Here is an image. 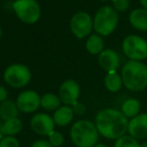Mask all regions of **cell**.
Instances as JSON below:
<instances>
[{"label": "cell", "mask_w": 147, "mask_h": 147, "mask_svg": "<svg viewBox=\"0 0 147 147\" xmlns=\"http://www.w3.org/2000/svg\"><path fill=\"white\" fill-rule=\"evenodd\" d=\"M18 114L19 109L16 105V102L6 100L0 104V118L3 122L10 119L18 118Z\"/></svg>", "instance_id": "cell-16"}, {"label": "cell", "mask_w": 147, "mask_h": 147, "mask_svg": "<svg viewBox=\"0 0 147 147\" xmlns=\"http://www.w3.org/2000/svg\"><path fill=\"white\" fill-rule=\"evenodd\" d=\"M0 147H20V145L14 136H4L0 139Z\"/></svg>", "instance_id": "cell-24"}, {"label": "cell", "mask_w": 147, "mask_h": 147, "mask_svg": "<svg viewBox=\"0 0 147 147\" xmlns=\"http://www.w3.org/2000/svg\"><path fill=\"white\" fill-rule=\"evenodd\" d=\"M81 89L80 85L74 80H67L61 85L59 91V97L61 103L67 106H73L79 102Z\"/></svg>", "instance_id": "cell-11"}, {"label": "cell", "mask_w": 147, "mask_h": 147, "mask_svg": "<svg viewBox=\"0 0 147 147\" xmlns=\"http://www.w3.org/2000/svg\"><path fill=\"white\" fill-rule=\"evenodd\" d=\"M55 121L53 117L45 113H36L30 120V127L34 133L40 136L49 137L55 131Z\"/></svg>", "instance_id": "cell-9"}, {"label": "cell", "mask_w": 147, "mask_h": 147, "mask_svg": "<svg viewBox=\"0 0 147 147\" xmlns=\"http://www.w3.org/2000/svg\"><path fill=\"white\" fill-rule=\"evenodd\" d=\"M129 21L135 29L147 31V10L144 8H136L129 14Z\"/></svg>", "instance_id": "cell-15"}, {"label": "cell", "mask_w": 147, "mask_h": 147, "mask_svg": "<svg viewBox=\"0 0 147 147\" xmlns=\"http://www.w3.org/2000/svg\"><path fill=\"white\" fill-rule=\"evenodd\" d=\"M16 16L26 24H33L40 18L41 9L36 0H15L12 4Z\"/></svg>", "instance_id": "cell-5"}, {"label": "cell", "mask_w": 147, "mask_h": 147, "mask_svg": "<svg viewBox=\"0 0 147 147\" xmlns=\"http://www.w3.org/2000/svg\"><path fill=\"white\" fill-rule=\"evenodd\" d=\"M123 85L131 92H141L147 88V65L142 61H129L121 71Z\"/></svg>", "instance_id": "cell-2"}, {"label": "cell", "mask_w": 147, "mask_h": 147, "mask_svg": "<svg viewBox=\"0 0 147 147\" xmlns=\"http://www.w3.org/2000/svg\"><path fill=\"white\" fill-rule=\"evenodd\" d=\"M128 119L119 110L112 108L99 111L95 118V125L99 134L107 139H116L126 134Z\"/></svg>", "instance_id": "cell-1"}, {"label": "cell", "mask_w": 147, "mask_h": 147, "mask_svg": "<svg viewBox=\"0 0 147 147\" xmlns=\"http://www.w3.org/2000/svg\"><path fill=\"white\" fill-rule=\"evenodd\" d=\"M104 85L108 91L112 93H116L121 90L123 86V81L121 75H119L117 71H111L108 73L105 77Z\"/></svg>", "instance_id": "cell-18"}, {"label": "cell", "mask_w": 147, "mask_h": 147, "mask_svg": "<svg viewBox=\"0 0 147 147\" xmlns=\"http://www.w3.org/2000/svg\"><path fill=\"white\" fill-rule=\"evenodd\" d=\"M22 121L19 118L10 119L2 123V134L3 136H15L22 129Z\"/></svg>", "instance_id": "cell-20"}, {"label": "cell", "mask_w": 147, "mask_h": 147, "mask_svg": "<svg viewBox=\"0 0 147 147\" xmlns=\"http://www.w3.org/2000/svg\"><path fill=\"white\" fill-rule=\"evenodd\" d=\"M16 105L20 112H23L25 114L33 113L40 106V97L35 91H23L17 97Z\"/></svg>", "instance_id": "cell-10"}, {"label": "cell", "mask_w": 147, "mask_h": 147, "mask_svg": "<svg viewBox=\"0 0 147 147\" xmlns=\"http://www.w3.org/2000/svg\"><path fill=\"white\" fill-rule=\"evenodd\" d=\"M71 108H73L74 114L78 115V116H83L87 112V107L85 106V104L81 102H77L76 104L71 106Z\"/></svg>", "instance_id": "cell-26"}, {"label": "cell", "mask_w": 147, "mask_h": 147, "mask_svg": "<svg viewBox=\"0 0 147 147\" xmlns=\"http://www.w3.org/2000/svg\"><path fill=\"white\" fill-rule=\"evenodd\" d=\"M99 132L95 123L89 120H79L73 124L69 136L77 147H94L99 140Z\"/></svg>", "instance_id": "cell-3"}, {"label": "cell", "mask_w": 147, "mask_h": 147, "mask_svg": "<svg viewBox=\"0 0 147 147\" xmlns=\"http://www.w3.org/2000/svg\"><path fill=\"white\" fill-rule=\"evenodd\" d=\"M61 99L53 93H47L40 97V106L47 111H55L61 107Z\"/></svg>", "instance_id": "cell-21"}, {"label": "cell", "mask_w": 147, "mask_h": 147, "mask_svg": "<svg viewBox=\"0 0 147 147\" xmlns=\"http://www.w3.org/2000/svg\"><path fill=\"white\" fill-rule=\"evenodd\" d=\"M30 147H53L49 140H45V139H40V140H36L30 145Z\"/></svg>", "instance_id": "cell-27"}, {"label": "cell", "mask_w": 147, "mask_h": 147, "mask_svg": "<svg viewBox=\"0 0 147 147\" xmlns=\"http://www.w3.org/2000/svg\"><path fill=\"white\" fill-rule=\"evenodd\" d=\"M138 140L130 135H123L120 138L116 139V142L114 144V147H139Z\"/></svg>", "instance_id": "cell-22"}, {"label": "cell", "mask_w": 147, "mask_h": 147, "mask_svg": "<svg viewBox=\"0 0 147 147\" xmlns=\"http://www.w3.org/2000/svg\"><path fill=\"white\" fill-rule=\"evenodd\" d=\"M94 147H108V146H106L105 144H102V143H97Z\"/></svg>", "instance_id": "cell-30"}, {"label": "cell", "mask_w": 147, "mask_h": 147, "mask_svg": "<svg viewBox=\"0 0 147 147\" xmlns=\"http://www.w3.org/2000/svg\"><path fill=\"white\" fill-rule=\"evenodd\" d=\"M139 147H147V142H143L140 144V146Z\"/></svg>", "instance_id": "cell-32"}, {"label": "cell", "mask_w": 147, "mask_h": 147, "mask_svg": "<svg viewBox=\"0 0 147 147\" xmlns=\"http://www.w3.org/2000/svg\"><path fill=\"white\" fill-rule=\"evenodd\" d=\"M49 142L53 147H61L65 142V137L59 131H53L49 136Z\"/></svg>", "instance_id": "cell-23"}, {"label": "cell", "mask_w": 147, "mask_h": 147, "mask_svg": "<svg viewBox=\"0 0 147 147\" xmlns=\"http://www.w3.org/2000/svg\"><path fill=\"white\" fill-rule=\"evenodd\" d=\"M129 135L135 139H144L147 137V113H140L128 122Z\"/></svg>", "instance_id": "cell-12"}, {"label": "cell", "mask_w": 147, "mask_h": 147, "mask_svg": "<svg viewBox=\"0 0 147 147\" xmlns=\"http://www.w3.org/2000/svg\"><path fill=\"white\" fill-rule=\"evenodd\" d=\"M69 27H71L73 34L77 38H85L94 29L93 28V19L89 13L80 11L71 17Z\"/></svg>", "instance_id": "cell-8"}, {"label": "cell", "mask_w": 147, "mask_h": 147, "mask_svg": "<svg viewBox=\"0 0 147 147\" xmlns=\"http://www.w3.org/2000/svg\"><path fill=\"white\" fill-rule=\"evenodd\" d=\"M2 36V29H1V26H0V38Z\"/></svg>", "instance_id": "cell-33"}, {"label": "cell", "mask_w": 147, "mask_h": 147, "mask_svg": "<svg viewBox=\"0 0 147 147\" xmlns=\"http://www.w3.org/2000/svg\"><path fill=\"white\" fill-rule=\"evenodd\" d=\"M1 129H2V123H0V139L2 138V137H4L2 134V130H1Z\"/></svg>", "instance_id": "cell-31"}, {"label": "cell", "mask_w": 147, "mask_h": 147, "mask_svg": "<svg viewBox=\"0 0 147 147\" xmlns=\"http://www.w3.org/2000/svg\"><path fill=\"white\" fill-rule=\"evenodd\" d=\"M100 1H109V0H100ZM112 1V0H111Z\"/></svg>", "instance_id": "cell-34"}, {"label": "cell", "mask_w": 147, "mask_h": 147, "mask_svg": "<svg viewBox=\"0 0 147 147\" xmlns=\"http://www.w3.org/2000/svg\"><path fill=\"white\" fill-rule=\"evenodd\" d=\"M74 115L75 114H74L73 108L71 106L63 105V106H61L59 109L55 111L53 119L57 126L63 127L71 124L74 119Z\"/></svg>", "instance_id": "cell-14"}, {"label": "cell", "mask_w": 147, "mask_h": 147, "mask_svg": "<svg viewBox=\"0 0 147 147\" xmlns=\"http://www.w3.org/2000/svg\"><path fill=\"white\" fill-rule=\"evenodd\" d=\"M140 108H141L140 102L137 99L131 98V99H127L126 101L123 102L122 106H121V112L123 113V115L127 119L128 118L132 119L139 114Z\"/></svg>", "instance_id": "cell-17"}, {"label": "cell", "mask_w": 147, "mask_h": 147, "mask_svg": "<svg viewBox=\"0 0 147 147\" xmlns=\"http://www.w3.org/2000/svg\"><path fill=\"white\" fill-rule=\"evenodd\" d=\"M3 79L8 86L20 89L29 84L31 80V71L22 63H13L5 69Z\"/></svg>", "instance_id": "cell-6"}, {"label": "cell", "mask_w": 147, "mask_h": 147, "mask_svg": "<svg viewBox=\"0 0 147 147\" xmlns=\"http://www.w3.org/2000/svg\"><path fill=\"white\" fill-rule=\"evenodd\" d=\"M113 8L117 11V12H124L129 8L130 2L129 0H112Z\"/></svg>", "instance_id": "cell-25"}, {"label": "cell", "mask_w": 147, "mask_h": 147, "mask_svg": "<svg viewBox=\"0 0 147 147\" xmlns=\"http://www.w3.org/2000/svg\"><path fill=\"white\" fill-rule=\"evenodd\" d=\"M86 49L91 55H100L104 51V39L98 33L92 34L86 41Z\"/></svg>", "instance_id": "cell-19"}, {"label": "cell", "mask_w": 147, "mask_h": 147, "mask_svg": "<svg viewBox=\"0 0 147 147\" xmlns=\"http://www.w3.org/2000/svg\"><path fill=\"white\" fill-rule=\"evenodd\" d=\"M7 97H8V92H7V90L3 86H0V103L6 101Z\"/></svg>", "instance_id": "cell-28"}, {"label": "cell", "mask_w": 147, "mask_h": 147, "mask_svg": "<svg viewBox=\"0 0 147 147\" xmlns=\"http://www.w3.org/2000/svg\"><path fill=\"white\" fill-rule=\"evenodd\" d=\"M140 4L142 6V8L147 10V0H140Z\"/></svg>", "instance_id": "cell-29"}, {"label": "cell", "mask_w": 147, "mask_h": 147, "mask_svg": "<svg viewBox=\"0 0 147 147\" xmlns=\"http://www.w3.org/2000/svg\"><path fill=\"white\" fill-rule=\"evenodd\" d=\"M98 61L101 67L108 73L116 71L120 67V57L116 51L110 49H104L99 55Z\"/></svg>", "instance_id": "cell-13"}, {"label": "cell", "mask_w": 147, "mask_h": 147, "mask_svg": "<svg viewBox=\"0 0 147 147\" xmlns=\"http://www.w3.org/2000/svg\"><path fill=\"white\" fill-rule=\"evenodd\" d=\"M119 22L118 12L112 6H103L93 19V28L101 36H108L116 29Z\"/></svg>", "instance_id": "cell-4"}, {"label": "cell", "mask_w": 147, "mask_h": 147, "mask_svg": "<svg viewBox=\"0 0 147 147\" xmlns=\"http://www.w3.org/2000/svg\"><path fill=\"white\" fill-rule=\"evenodd\" d=\"M122 49L130 61H141L147 59V41L139 35L131 34L123 39Z\"/></svg>", "instance_id": "cell-7"}]
</instances>
